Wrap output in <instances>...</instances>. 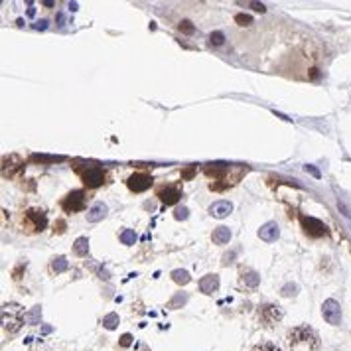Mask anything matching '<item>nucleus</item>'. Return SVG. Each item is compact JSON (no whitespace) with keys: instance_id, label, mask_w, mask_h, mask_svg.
<instances>
[{"instance_id":"obj_1","label":"nucleus","mask_w":351,"mask_h":351,"mask_svg":"<svg viewBox=\"0 0 351 351\" xmlns=\"http://www.w3.org/2000/svg\"><path fill=\"white\" fill-rule=\"evenodd\" d=\"M290 351H320V335L310 326H298L288 333Z\"/></svg>"},{"instance_id":"obj_2","label":"nucleus","mask_w":351,"mask_h":351,"mask_svg":"<svg viewBox=\"0 0 351 351\" xmlns=\"http://www.w3.org/2000/svg\"><path fill=\"white\" fill-rule=\"evenodd\" d=\"M22 306L16 302H6L2 306V328L8 333H16L22 324H24V316H22Z\"/></svg>"},{"instance_id":"obj_3","label":"nucleus","mask_w":351,"mask_h":351,"mask_svg":"<svg viewBox=\"0 0 351 351\" xmlns=\"http://www.w3.org/2000/svg\"><path fill=\"white\" fill-rule=\"evenodd\" d=\"M83 184L87 187H99L105 182V172L99 168V166H85V168H77Z\"/></svg>"},{"instance_id":"obj_4","label":"nucleus","mask_w":351,"mask_h":351,"mask_svg":"<svg viewBox=\"0 0 351 351\" xmlns=\"http://www.w3.org/2000/svg\"><path fill=\"white\" fill-rule=\"evenodd\" d=\"M282 310L278 308V306H274V304H265L261 310H259V320H261V324L265 326V328H274L280 320H282Z\"/></svg>"},{"instance_id":"obj_5","label":"nucleus","mask_w":351,"mask_h":351,"mask_svg":"<svg viewBox=\"0 0 351 351\" xmlns=\"http://www.w3.org/2000/svg\"><path fill=\"white\" fill-rule=\"evenodd\" d=\"M62 207L69 213H75V211H81L85 209V193L81 189H75L71 193H67L62 202Z\"/></svg>"},{"instance_id":"obj_6","label":"nucleus","mask_w":351,"mask_h":351,"mask_svg":"<svg viewBox=\"0 0 351 351\" xmlns=\"http://www.w3.org/2000/svg\"><path fill=\"white\" fill-rule=\"evenodd\" d=\"M322 316L331 326L341 324V308H339V304L335 302V300H326V302L322 304Z\"/></svg>"},{"instance_id":"obj_7","label":"nucleus","mask_w":351,"mask_h":351,"mask_svg":"<svg viewBox=\"0 0 351 351\" xmlns=\"http://www.w3.org/2000/svg\"><path fill=\"white\" fill-rule=\"evenodd\" d=\"M300 221H302V227H304L306 235H310V237H314V239L324 237V235L328 233L326 225H324L320 219H316V217H306V215H302V217H300Z\"/></svg>"},{"instance_id":"obj_8","label":"nucleus","mask_w":351,"mask_h":351,"mask_svg":"<svg viewBox=\"0 0 351 351\" xmlns=\"http://www.w3.org/2000/svg\"><path fill=\"white\" fill-rule=\"evenodd\" d=\"M126 186L130 191L134 193H140V191H146L150 186H152V178H150L148 174H132L128 180H126Z\"/></svg>"},{"instance_id":"obj_9","label":"nucleus","mask_w":351,"mask_h":351,"mask_svg":"<svg viewBox=\"0 0 351 351\" xmlns=\"http://www.w3.org/2000/svg\"><path fill=\"white\" fill-rule=\"evenodd\" d=\"M24 223L30 227V231H41V229L45 227L47 219H45V213H43V211L30 209V211H26V215H24Z\"/></svg>"},{"instance_id":"obj_10","label":"nucleus","mask_w":351,"mask_h":351,"mask_svg":"<svg viewBox=\"0 0 351 351\" xmlns=\"http://www.w3.org/2000/svg\"><path fill=\"white\" fill-rule=\"evenodd\" d=\"M158 197H160V202L166 204V206H174L178 204V199L182 197V191L178 186H164L158 189Z\"/></svg>"},{"instance_id":"obj_11","label":"nucleus","mask_w":351,"mask_h":351,"mask_svg":"<svg viewBox=\"0 0 351 351\" xmlns=\"http://www.w3.org/2000/svg\"><path fill=\"white\" fill-rule=\"evenodd\" d=\"M199 288H202L204 294H213L219 288V276L217 274H207L199 280Z\"/></svg>"},{"instance_id":"obj_12","label":"nucleus","mask_w":351,"mask_h":351,"mask_svg":"<svg viewBox=\"0 0 351 351\" xmlns=\"http://www.w3.org/2000/svg\"><path fill=\"white\" fill-rule=\"evenodd\" d=\"M259 237L263 239V241H267V243H272V241H276L278 239V225L276 223H267V225H263L261 229H259Z\"/></svg>"},{"instance_id":"obj_13","label":"nucleus","mask_w":351,"mask_h":351,"mask_svg":"<svg viewBox=\"0 0 351 351\" xmlns=\"http://www.w3.org/2000/svg\"><path fill=\"white\" fill-rule=\"evenodd\" d=\"M107 215V206L101 204V202H97L89 211H87V221L91 223H97V221H101L103 217Z\"/></svg>"},{"instance_id":"obj_14","label":"nucleus","mask_w":351,"mask_h":351,"mask_svg":"<svg viewBox=\"0 0 351 351\" xmlns=\"http://www.w3.org/2000/svg\"><path fill=\"white\" fill-rule=\"evenodd\" d=\"M241 282H243L247 288H257L259 282H261V276H259L255 270H250V268H243V270H241Z\"/></svg>"},{"instance_id":"obj_15","label":"nucleus","mask_w":351,"mask_h":351,"mask_svg":"<svg viewBox=\"0 0 351 351\" xmlns=\"http://www.w3.org/2000/svg\"><path fill=\"white\" fill-rule=\"evenodd\" d=\"M231 204L229 202H215L211 207H209V213L213 215V217H217V219H223V217H227L229 213H231Z\"/></svg>"},{"instance_id":"obj_16","label":"nucleus","mask_w":351,"mask_h":351,"mask_svg":"<svg viewBox=\"0 0 351 351\" xmlns=\"http://www.w3.org/2000/svg\"><path fill=\"white\" fill-rule=\"evenodd\" d=\"M22 160L18 156H10V158H4V176H16L18 170H22Z\"/></svg>"},{"instance_id":"obj_17","label":"nucleus","mask_w":351,"mask_h":351,"mask_svg":"<svg viewBox=\"0 0 351 351\" xmlns=\"http://www.w3.org/2000/svg\"><path fill=\"white\" fill-rule=\"evenodd\" d=\"M229 172V166L227 164H207L206 166V174L207 176H213V178H219L223 180V176Z\"/></svg>"},{"instance_id":"obj_18","label":"nucleus","mask_w":351,"mask_h":351,"mask_svg":"<svg viewBox=\"0 0 351 351\" xmlns=\"http://www.w3.org/2000/svg\"><path fill=\"white\" fill-rule=\"evenodd\" d=\"M229 239H231L229 227H217L213 231V243L215 245H225V243H229Z\"/></svg>"},{"instance_id":"obj_19","label":"nucleus","mask_w":351,"mask_h":351,"mask_svg":"<svg viewBox=\"0 0 351 351\" xmlns=\"http://www.w3.org/2000/svg\"><path fill=\"white\" fill-rule=\"evenodd\" d=\"M73 253H75L77 257H87V253H89V241H87L85 237H79V239L75 241Z\"/></svg>"},{"instance_id":"obj_20","label":"nucleus","mask_w":351,"mask_h":351,"mask_svg":"<svg viewBox=\"0 0 351 351\" xmlns=\"http://www.w3.org/2000/svg\"><path fill=\"white\" fill-rule=\"evenodd\" d=\"M172 278H174V282H178V284H187V282L191 280L189 272H187V270H180V268L172 272Z\"/></svg>"},{"instance_id":"obj_21","label":"nucleus","mask_w":351,"mask_h":351,"mask_svg":"<svg viewBox=\"0 0 351 351\" xmlns=\"http://www.w3.org/2000/svg\"><path fill=\"white\" fill-rule=\"evenodd\" d=\"M67 261L63 259V257H58V259H54V263H52V270L54 272H65L67 270Z\"/></svg>"},{"instance_id":"obj_22","label":"nucleus","mask_w":351,"mask_h":351,"mask_svg":"<svg viewBox=\"0 0 351 351\" xmlns=\"http://www.w3.org/2000/svg\"><path fill=\"white\" fill-rule=\"evenodd\" d=\"M253 351H282L276 343H270V341H263V343H259V345H255V349Z\"/></svg>"},{"instance_id":"obj_23","label":"nucleus","mask_w":351,"mask_h":351,"mask_svg":"<svg viewBox=\"0 0 351 351\" xmlns=\"http://www.w3.org/2000/svg\"><path fill=\"white\" fill-rule=\"evenodd\" d=\"M121 241H123L124 245H134V241H136V233H134L132 229H126V231H123Z\"/></svg>"},{"instance_id":"obj_24","label":"nucleus","mask_w":351,"mask_h":351,"mask_svg":"<svg viewBox=\"0 0 351 351\" xmlns=\"http://www.w3.org/2000/svg\"><path fill=\"white\" fill-rule=\"evenodd\" d=\"M103 324H105V328H107V330H113V328L119 324V316H117V314H109V316H105Z\"/></svg>"},{"instance_id":"obj_25","label":"nucleus","mask_w":351,"mask_h":351,"mask_svg":"<svg viewBox=\"0 0 351 351\" xmlns=\"http://www.w3.org/2000/svg\"><path fill=\"white\" fill-rule=\"evenodd\" d=\"M235 22H237L239 26H248V24H253V18L247 16V14H237V16H235Z\"/></svg>"},{"instance_id":"obj_26","label":"nucleus","mask_w":351,"mask_h":351,"mask_svg":"<svg viewBox=\"0 0 351 351\" xmlns=\"http://www.w3.org/2000/svg\"><path fill=\"white\" fill-rule=\"evenodd\" d=\"M223 40H225V36H223L221 32H213V34L209 36V41H211L213 45H221V43H223Z\"/></svg>"},{"instance_id":"obj_27","label":"nucleus","mask_w":351,"mask_h":351,"mask_svg":"<svg viewBox=\"0 0 351 351\" xmlns=\"http://www.w3.org/2000/svg\"><path fill=\"white\" fill-rule=\"evenodd\" d=\"M34 162H60L62 158H54V156H32Z\"/></svg>"},{"instance_id":"obj_28","label":"nucleus","mask_w":351,"mask_h":351,"mask_svg":"<svg viewBox=\"0 0 351 351\" xmlns=\"http://www.w3.org/2000/svg\"><path fill=\"white\" fill-rule=\"evenodd\" d=\"M180 30H182L184 34H193V26H191L189 20H184V22L180 24Z\"/></svg>"},{"instance_id":"obj_29","label":"nucleus","mask_w":351,"mask_h":351,"mask_svg":"<svg viewBox=\"0 0 351 351\" xmlns=\"http://www.w3.org/2000/svg\"><path fill=\"white\" fill-rule=\"evenodd\" d=\"M186 300H187V296H186V294H184V296H182V294H178V296L172 300V302H170V308H176L180 302H182V304H186Z\"/></svg>"},{"instance_id":"obj_30","label":"nucleus","mask_w":351,"mask_h":351,"mask_svg":"<svg viewBox=\"0 0 351 351\" xmlns=\"http://www.w3.org/2000/svg\"><path fill=\"white\" fill-rule=\"evenodd\" d=\"M174 217L180 221V219H187V209L186 207H178L176 209V213H174Z\"/></svg>"},{"instance_id":"obj_31","label":"nucleus","mask_w":351,"mask_h":351,"mask_svg":"<svg viewBox=\"0 0 351 351\" xmlns=\"http://www.w3.org/2000/svg\"><path fill=\"white\" fill-rule=\"evenodd\" d=\"M282 294H284V296H290V294L294 296V294H296V284H286V286L282 288Z\"/></svg>"},{"instance_id":"obj_32","label":"nucleus","mask_w":351,"mask_h":351,"mask_svg":"<svg viewBox=\"0 0 351 351\" xmlns=\"http://www.w3.org/2000/svg\"><path fill=\"white\" fill-rule=\"evenodd\" d=\"M65 231V221H58L54 225V233H63Z\"/></svg>"},{"instance_id":"obj_33","label":"nucleus","mask_w":351,"mask_h":351,"mask_svg":"<svg viewBox=\"0 0 351 351\" xmlns=\"http://www.w3.org/2000/svg\"><path fill=\"white\" fill-rule=\"evenodd\" d=\"M195 168H197V166H189L186 172H182V178H191V176H193V172H195Z\"/></svg>"},{"instance_id":"obj_34","label":"nucleus","mask_w":351,"mask_h":351,"mask_svg":"<svg viewBox=\"0 0 351 351\" xmlns=\"http://www.w3.org/2000/svg\"><path fill=\"white\" fill-rule=\"evenodd\" d=\"M130 341H132V337H130L128 333H124V335H123V339H121V345H124V347H128V345H130Z\"/></svg>"},{"instance_id":"obj_35","label":"nucleus","mask_w":351,"mask_h":351,"mask_svg":"<svg viewBox=\"0 0 351 351\" xmlns=\"http://www.w3.org/2000/svg\"><path fill=\"white\" fill-rule=\"evenodd\" d=\"M304 170H306V172H310L312 176H316V178H320V172H318V170H316L314 166H304Z\"/></svg>"},{"instance_id":"obj_36","label":"nucleus","mask_w":351,"mask_h":351,"mask_svg":"<svg viewBox=\"0 0 351 351\" xmlns=\"http://www.w3.org/2000/svg\"><path fill=\"white\" fill-rule=\"evenodd\" d=\"M233 257H235V253H229V255H225V257H223V265H229V263H233Z\"/></svg>"},{"instance_id":"obj_37","label":"nucleus","mask_w":351,"mask_h":351,"mask_svg":"<svg viewBox=\"0 0 351 351\" xmlns=\"http://www.w3.org/2000/svg\"><path fill=\"white\" fill-rule=\"evenodd\" d=\"M253 8H255L257 12H265V4H257V2H253Z\"/></svg>"}]
</instances>
